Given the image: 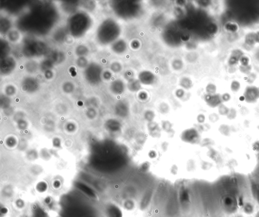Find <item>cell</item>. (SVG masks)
Listing matches in <instances>:
<instances>
[{"mask_svg":"<svg viewBox=\"0 0 259 217\" xmlns=\"http://www.w3.org/2000/svg\"><path fill=\"white\" fill-rule=\"evenodd\" d=\"M172 65L174 70L178 71L183 68V63L182 61L179 59H176L173 60L172 63Z\"/></svg>","mask_w":259,"mask_h":217,"instance_id":"21","label":"cell"},{"mask_svg":"<svg viewBox=\"0 0 259 217\" xmlns=\"http://www.w3.org/2000/svg\"><path fill=\"white\" fill-rule=\"evenodd\" d=\"M88 52V48L86 46L83 45H79L75 49L76 54L80 57H83V56L86 55Z\"/></svg>","mask_w":259,"mask_h":217,"instance_id":"17","label":"cell"},{"mask_svg":"<svg viewBox=\"0 0 259 217\" xmlns=\"http://www.w3.org/2000/svg\"><path fill=\"white\" fill-rule=\"evenodd\" d=\"M127 44L123 40H118L113 43L111 46L112 51L116 54H122L127 50Z\"/></svg>","mask_w":259,"mask_h":217,"instance_id":"12","label":"cell"},{"mask_svg":"<svg viewBox=\"0 0 259 217\" xmlns=\"http://www.w3.org/2000/svg\"><path fill=\"white\" fill-rule=\"evenodd\" d=\"M227 117L229 119H230V120L235 119L236 117V110L233 108L230 109L228 114L227 115Z\"/></svg>","mask_w":259,"mask_h":217,"instance_id":"30","label":"cell"},{"mask_svg":"<svg viewBox=\"0 0 259 217\" xmlns=\"http://www.w3.org/2000/svg\"><path fill=\"white\" fill-rule=\"evenodd\" d=\"M102 68L99 65L92 63L88 65L85 70V76L89 81L98 82L101 79Z\"/></svg>","mask_w":259,"mask_h":217,"instance_id":"6","label":"cell"},{"mask_svg":"<svg viewBox=\"0 0 259 217\" xmlns=\"http://www.w3.org/2000/svg\"><path fill=\"white\" fill-rule=\"evenodd\" d=\"M257 200H258V203H259V195L258 196V197H257Z\"/></svg>","mask_w":259,"mask_h":217,"instance_id":"37","label":"cell"},{"mask_svg":"<svg viewBox=\"0 0 259 217\" xmlns=\"http://www.w3.org/2000/svg\"><path fill=\"white\" fill-rule=\"evenodd\" d=\"M84 2L85 3H83V6L88 10L93 9L95 7L94 3L92 1H84Z\"/></svg>","mask_w":259,"mask_h":217,"instance_id":"28","label":"cell"},{"mask_svg":"<svg viewBox=\"0 0 259 217\" xmlns=\"http://www.w3.org/2000/svg\"><path fill=\"white\" fill-rule=\"evenodd\" d=\"M16 65V61L11 56H7L1 59L0 64L1 74L8 75L13 72Z\"/></svg>","mask_w":259,"mask_h":217,"instance_id":"7","label":"cell"},{"mask_svg":"<svg viewBox=\"0 0 259 217\" xmlns=\"http://www.w3.org/2000/svg\"><path fill=\"white\" fill-rule=\"evenodd\" d=\"M221 133L225 136H229L230 134V128L229 126L226 124L221 125L219 128Z\"/></svg>","mask_w":259,"mask_h":217,"instance_id":"18","label":"cell"},{"mask_svg":"<svg viewBox=\"0 0 259 217\" xmlns=\"http://www.w3.org/2000/svg\"><path fill=\"white\" fill-rule=\"evenodd\" d=\"M238 204L239 205V206H243L244 205V202H243V199L242 198H240L238 200Z\"/></svg>","mask_w":259,"mask_h":217,"instance_id":"35","label":"cell"},{"mask_svg":"<svg viewBox=\"0 0 259 217\" xmlns=\"http://www.w3.org/2000/svg\"><path fill=\"white\" fill-rule=\"evenodd\" d=\"M92 23L90 16L84 12L72 14L68 21V29L72 36L79 38L84 36Z\"/></svg>","mask_w":259,"mask_h":217,"instance_id":"3","label":"cell"},{"mask_svg":"<svg viewBox=\"0 0 259 217\" xmlns=\"http://www.w3.org/2000/svg\"><path fill=\"white\" fill-rule=\"evenodd\" d=\"M205 100L210 107L214 108L220 106L222 102V97L219 94H208L206 95Z\"/></svg>","mask_w":259,"mask_h":217,"instance_id":"11","label":"cell"},{"mask_svg":"<svg viewBox=\"0 0 259 217\" xmlns=\"http://www.w3.org/2000/svg\"><path fill=\"white\" fill-rule=\"evenodd\" d=\"M221 97H222V101H229L231 99V96L230 95V94H228V93L224 94L223 95H222V96Z\"/></svg>","mask_w":259,"mask_h":217,"instance_id":"33","label":"cell"},{"mask_svg":"<svg viewBox=\"0 0 259 217\" xmlns=\"http://www.w3.org/2000/svg\"><path fill=\"white\" fill-rule=\"evenodd\" d=\"M37 64L34 61H29L26 65V70L29 72H35V71L37 70Z\"/></svg>","mask_w":259,"mask_h":217,"instance_id":"20","label":"cell"},{"mask_svg":"<svg viewBox=\"0 0 259 217\" xmlns=\"http://www.w3.org/2000/svg\"><path fill=\"white\" fill-rule=\"evenodd\" d=\"M111 73L109 72V71H105V72L103 73V76L104 77V78H106V79H110L111 77Z\"/></svg>","mask_w":259,"mask_h":217,"instance_id":"34","label":"cell"},{"mask_svg":"<svg viewBox=\"0 0 259 217\" xmlns=\"http://www.w3.org/2000/svg\"><path fill=\"white\" fill-rule=\"evenodd\" d=\"M223 205L226 212L231 214L237 210L238 202L233 196H227L223 199Z\"/></svg>","mask_w":259,"mask_h":217,"instance_id":"8","label":"cell"},{"mask_svg":"<svg viewBox=\"0 0 259 217\" xmlns=\"http://www.w3.org/2000/svg\"><path fill=\"white\" fill-rule=\"evenodd\" d=\"M110 69L111 70L114 72H120V71L122 70V66L120 63L118 62H115L111 65Z\"/></svg>","mask_w":259,"mask_h":217,"instance_id":"24","label":"cell"},{"mask_svg":"<svg viewBox=\"0 0 259 217\" xmlns=\"http://www.w3.org/2000/svg\"><path fill=\"white\" fill-rule=\"evenodd\" d=\"M120 34L121 28L118 24L114 19L108 18L99 26L97 30L96 38L99 43L107 45L115 41Z\"/></svg>","mask_w":259,"mask_h":217,"instance_id":"2","label":"cell"},{"mask_svg":"<svg viewBox=\"0 0 259 217\" xmlns=\"http://www.w3.org/2000/svg\"><path fill=\"white\" fill-rule=\"evenodd\" d=\"M47 50L46 44L39 41H31L25 44L23 52L25 56L30 58L40 56L44 54Z\"/></svg>","mask_w":259,"mask_h":217,"instance_id":"5","label":"cell"},{"mask_svg":"<svg viewBox=\"0 0 259 217\" xmlns=\"http://www.w3.org/2000/svg\"><path fill=\"white\" fill-rule=\"evenodd\" d=\"M206 89L209 94H214L216 92V86L213 84H209L207 86Z\"/></svg>","mask_w":259,"mask_h":217,"instance_id":"29","label":"cell"},{"mask_svg":"<svg viewBox=\"0 0 259 217\" xmlns=\"http://www.w3.org/2000/svg\"><path fill=\"white\" fill-rule=\"evenodd\" d=\"M236 217H242V216H241V215H238V216H236Z\"/></svg>","mask_w":259,"mask_h":217,"instance_id":"38","label":"cell"},{"mask_svg":"<svg viewBox=\"0 0 259 217\" xmlns=\"http://www.w3.org/2000/svg\"><path fill=\"white\" fill-rule=\"evenodd\" d=\"M240 88V84L237 81H234L231 85V89L233 92H238Z\"/></svg>","mask_w":259,"mask_h":217,"instance_id":"27","label":"cell"},{"mask_svg":"<svg viewBox=\"0 0 259 217\" xmlns=\"http://www.w3.org/2000/svg\"><path fill=\"white\" fill-rule=\"evenodd\" d=\"M112 8L115 14L122 18H129L137 14L140 10V5L138 3H125V1H114Z\"/></svg>","mask_w":259,"mask_h":217,"instance_id":"4","label":"cell"},{"mask_svg":"<svg viewBox=\"0 0 259 217\" xmlns=\"http://www.w3.org/2000/svg\"><path fill=\"white\" fill-rule=\"evenodd\" d=\"M64 2L62 3V7L67 12H72L75 11L79 4L77 3V1H64Z\"/></svg>","mask_w":259,"mask_h":217,"instance_id":"14","label":"cell"},{"mask_svg":"<svg viewBox=\"0 0 259 217\" xmlns=\"http://www.w3.org/2000/svg\"><path fill=\"white\" fill-rule=\"evenodd\" d=\"M88 61L86 59L83 57H79L77 60V65L79 68H86Z\"/></svg>","mask_w":259,"mask_h":217,"instance_id":"23","label":"cell"},{"mask_svg":"<svg viewBox=\"0 0 259 217\" xmlns=\"http://www.w3.org/2000/svg\"><path fill=\"white\" fill-rule=\"evenodd\" d=\"M180 83L182 87H185V88H189L191 86L192 82L187 77H183L180 80Z\"/></svg>","mask_w":259,"mask_h":217,"instance_id":"19","label":"cell"},{"mask_svg":"<svg viewBox=\"0 0 259 217\" xmlns=\"http://www.w3.org/2000/svg\"><path fill=\"white\" fill-rule=\"evenodd\" d=\"M37 8L22 18L24 29H31L34 32L45 33L51 28L56 17V12L50 7Z\"/></svg>","mask_w":259,"mask_h":217,"instance_id":"1","label":"cell"},{"mask_svg":"<svg viewBox=\"0 0 259 217\" xmlns=\"http://www.w3.org/2000/svg\"><path fill=\"white\" fill-rule=\"evenodd\" d=\"M138 77L139 81L146 85L152 84L155 79V77L153 73L148 71H144L140 73Z\"/></svg>","mask_w":259,"mask_h":217,"instance_id":"10","label":"cell"},{"mask_svg":"<svg viewBox=\"0 0 259 217\" xmlns=\"http://www.w3.org/2000/svg\"><path fill=\"white\" fill-rule=\"evenodd\" d=\"M1 59H3L8 56V54L10 51V46L6 41L1 40Z\"/></svg>","mask_w":259,"mask_h":217,"instance_id":"15","label":"cell"},{"mask_svg":"<svg viewBox=\"0 0 259 217\" xmlns=\"http://www.w3.org/2000/svg\"><path fill=\"white\" fill-rule=\"evenodd\" d=\"M52 64V61L50 60H46L42 63V68L43 70H45V72L50 70L51 67L53 65Z\"/></svg>","mask_w":259,"mask_h":217,"instance_id":"26","label":"cell"},{"mask_svg":"<svg viewBox=\"0 0 259 217\" xmlns=\"http://www.w3.org/2000/svg\"><path fill=\"white\" fill-rule=\"evenodd\" d=\"M243 206H244V211L246 214L250 215L253 213L254 210V208L252 203H246Z\"/></svg>","mask_w":259,"mask_h":217,"instance_id":"22","label":"cell"},{"mask_svg":"<svg viewBox=\"0 0 259 217\" xmlns=\"http://www.w3.org/2000/svg\"><path fill=\"white\" fill-rule=\"evenodd\" d=\"M219 116L215 113L212 114L209 116L210 121H211L213 122H215L216 121H217L219 120Z\"/></svg>","mask_w":259,"mask_h":217,"instance_id":"32","label":"cell"},{"mask_svg":"<svg viewBox=\"0 0 259 217\" xmlns=\"http://www.w3.org/2000/svg\"><path fill=\"white\" fill-rule=\"evenodd\" d=\"M11 22L8 18L4 17L1 19L0 29L1 33L8 34V32L10 31L9 30L11 28Z\"/></svg>","mask_w":259,"mask_h":217,"instance_id":"13","label":"cell"},{"mask_svg":"<svg viewBox=\"0 0 259 217\" xmlns=\"http://www.w3.org/2000/svg\"><path fill=\"white\" fill-rule=\"evenodd\" d=\"M125 206L127 210H132L134 207V203H133L131 201H127V202L125 203Z\"/></svg>","mask_w":259,"mask_h":217,"instance_id":"31","label":"cell"},{"mask_svg":"<svg viewBox=\"0 0 259 217\" xmlns=\"http://www.w3.org/2000/svg\"><path fill=\"white\" fill-rule=\"evenodd\" d=\"M19 35L20 34L19 32H18L17 30H10L7 34L8 38L12 42L17 41L19 40L20 37Z\"/></svg>","mask_w":259,"mask_h":217,"instance_id":"16","label":"cell"},{"mask_svg":"<svg viewBox=\"0 0 259 217\" xmlns=\"http://www.w3.org/2000/svg\"><path fill=\"white\" fill-rule=\"evenodd\" d=\"M255 217H259V211L258 212H257V213L256 214Z\"/></svg>","mask_w":259,"mask_h":217,"instance_id":"36","label":"cell"},{"mask_svg":"<svg viewBox=\"0 0 259 217\" xmlns=\"http://www.w3.org/2000/svg\"><path fill=\"white\" fill-rule=\"evenodd\" d=\"M258 128H259V126H258Z\"/></svg>","mask_w":259,"mask_h":217,"instance_id":"39","label":"cell"},{"mask_svg":"<svg viewBox=\"0 0 259 217\" xmlns=\"http://www.w3.org/2000/svg\"><path fill=\"white\" fill-rule=\"evenodd\" d=\"M245 98L248 102H256L259 98V88L254 86L246 88L245 91Z\"/></svg>","mask_w":259,"mask_h":217,"instance_id":"9","label":"cell"},{"mask_svg":"<svg viewBox=\"0 0 259 217\" xmlns=\"http://www.w3.org/2000/svg\"><path fill=\"white\" fill-rule=\"evenodd\" d=\"M230 109L227 107L226 106H225L223 104H221L218 108L219 113L221 115H227L229 112Z\"/></svg>","mask_w":259,"mask_h":217,"instance_id":"25","label":"cell"}]
</instances>
